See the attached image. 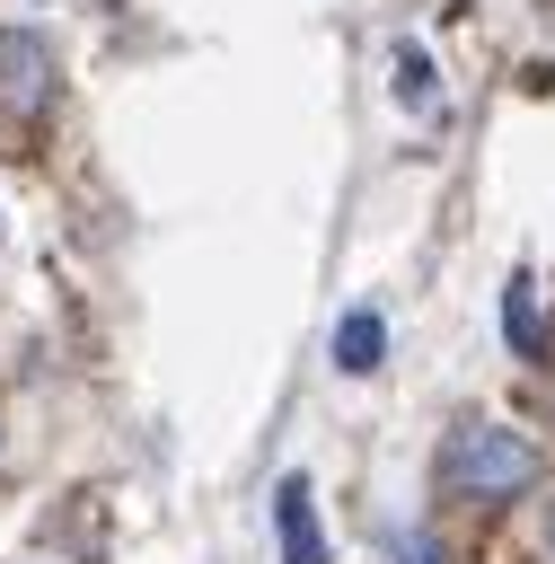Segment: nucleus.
I'll return each mask as SVG.
<instances>
[{
  "label": "nucleus",
  "mask_w": 555,
  "mask_h": 564,
  "mask_svg": "<svg viewBox=\"0 0 555 564\" xmlns=\"http://www.w3.org/2000/svg\"><path fill=\"white\" fill-rule=\"evenodd\" d=\"M396 106L405 115H440V79H432V53L423 44H396Z\"/></svg>",
  "instance_id": "6"
},
{
  "label": "nucleus",
  "mask_w": 555,
  "mask_h": 564,
  "mask_svg": "<svg viewBox=\"0 0 555 564\" xmlns=\"http://www.w3.org/2000/svg\"><path fill=\"white\" fill-rule=\"evenodd\" d=\"M335 361L361 379V370H379L388 361V326H379V308H352L344 326H335Z\"/></svg>",
  "instance_id": "5"
},
{
  "label": "nucleus",
  "mask_w": 555,
  "mask_h": 564,
  "mask_svg": "<svg viewBox=\"0 0 555 564\" xmlns=\"http://www.w3.org/2000/svg\"><path fill=\"white\" fill-rule=\"evenodd\" d=\"M396 555H405V564H440V555H432V538H414V529L396 538Z\"/></svg>",
  "instance_id": "7"
},
{
  "label": "nucleus",
  "mask_w": 555,
  "mask_h": 564,
  "mask_svg": "<svg viewBox=\"0 0 555 564\" xmlns=\"http://www.w3.org/2000/svg\"><path fill=\"white\" fill-rule=\"evenodd\" d=\"M53 106V44L35 26H0V132L44 123Z\"/></svg>",
  "instance_id": "2"
},
{
  "label": "nucleus",
  "mask_w": 555,
  "mask_h": 564,
  "mask_svg": "<svg viewBox=\"0 0 555 564\" xmlns=\"http://www.w3.org/2000/svg\"><path fill=\"white\" fill-rule=\"evenodd\" d=\"M546 555H555V502H546Z\"/></svg>",
  "instance_id": "8"
},
{
  "label": "nucleus",
  "mask_w": 555,
  "mask_h": 564,
  "mask_svg": "<svg viewBox=\"0 0 555 564\" xmlns=\"http://www.w3.org/2000/svg\"><path fill=\"white\" fill-rule=\"evenodd\" d=\"M440 485L467 494V502H502L520 485H537V441L493 423V414H467L449 441H440Z\"/></svg>",
  "instance_id": "1"
},
{
  "label": "nucleus",
  "mask_w": 555,
  "mask_h": 564,
  "mask_svg": "<svg viewBox=\"0 0 555 564\" xmlns=\"http://www.w3.org/2000/svg\"><path fill=\"white\" fill-rule=\"evenodd\" d=\"M502 335H511V352H546V317H537V282L529 273H511V291H502Z\"/></svg>",
  "instance_id": "4"
},
{
  "label": "nucleus",
  "mask_w": 555,
  "mask_h": 564,
  "mask_svg": "<svg viewBox=\"0 0 555 564\" xmlns=\"http://www.w3.org/2000/svg\"><path fill=\"white\" fill-rule=\"evenodd\" d=\"M273 538H282V564H326V529H317L308 476H282L273 485Z\"/></svg>",
  "instance_id": "3"
}]
</instances>
